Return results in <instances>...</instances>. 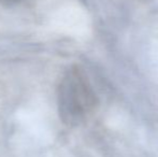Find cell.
<instances>
[{
  "label": "cell",
  "mask_w": 158,
  "mask_h": 157,
  "mask_svg": "<svg viewBox=\"0 0 158 157\" xmlns=\"http://www.w3.org/2000/svg\"><path fill=\"white\" fill-rule=\"evenodd\" d=\"M97 105V95L85 71L79 66L67 70L57 92L61 121L71 127L80 125L92 115Z\"/></svg>",
  "instance_id": "6da1fadb"
},
{
  "label": "cell",
  "mask_w": 158,
  "mask_h": 157,
  "mask_svg": "<svg viewBox=\"0 0 158 157\" xmlns=\"http://www.w3.org/2000/svg\"><path fill=\"white\" fill-rule=\"evenodd\" d=\"M25 0H0V3L6 6H15L23 3Z\"/></svg>",
  "instance_id": "7a4b0ae2"
}]
</instances>
